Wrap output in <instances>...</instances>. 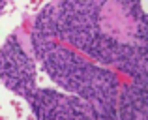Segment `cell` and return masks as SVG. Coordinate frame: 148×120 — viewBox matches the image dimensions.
<instances>
[{
  "instance_id": "obj_1",
  "label": "cell",
  "mask_w": 148,
  "mask_h": 120,
  "mask_svg": "<svg viewBox=\"0 0 148 120\" xmlns=\"http://www.w3.org/2000/svg\"><path fill=\"white\" fill-rule=\"evenodd\" d=\"M34 75L36 69L32 60L19 45L17 36H10L0 51V77L4 84L15 94H21L28 99L38 90Z\"/></svg>"
},
{
  "instance_id": "obj_2",
  "label": "cell",
  "mask_w": 148,
  "mask_h": 120,
  "mask_svg": "<svg viewBox=\"0 0 148 120\" xmlns=\"http://www.w3.org/2000/svg\"><path fill=\"white\" fill-rule=\"evenodd\" d=\"M34 30L47 38H56L58 30V10L54 6H45L34 21Z\"/></svg>"
},
{
  "instance_id": "obj_3",
  "label": "cell",
  "mask_w": 148,
  "mask_h": 120,
  "mask_svg": "<svg viewBox=\"0 0 148 120\" xmlns=\"http://www.w3.org/2000/svg\"><path fill=\"white\" fill-rule=\"evenodd\" d=\"M32 47H34V53H36L38 58L43 60L54 47H58V45L54 43V38H47V36H43V34L32 30Z\"/></svg>"
},
{
  "instance_id": "obj_4",
  "label": "cell",
  "mask_w": 148,
  "mask_h": 120,
  "mask_svg": "<svg viewBox=\"0 0 148 120\" xmlns=\"http://www.w3.org/2000/svg\"><path fill=\"white\" fill-rule=\"evenodd\" d=\"M137 40L141 45H146L148 47V15L145 13L139 21V26H137Z\"/></svg>"
}]
</instances>
